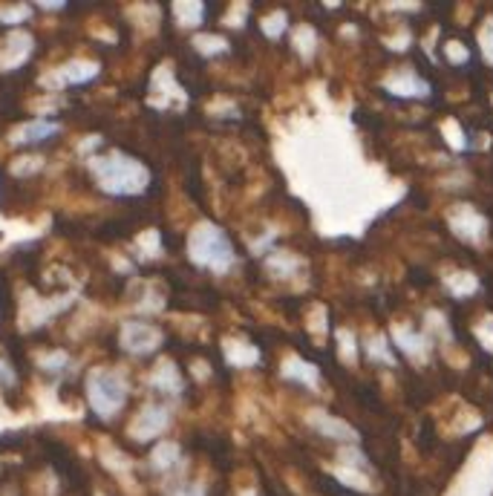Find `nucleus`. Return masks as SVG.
Wrapping results in <instances>:
<instances>
[{
    "label": "nucleus",
    "mask_w": 493,
    "mask_h": 496,
    "mask_svg": "<svg viewBox=\"0 0 493 496\" xmlns=\"http://www.w3.org/2000/svg\"><path fill=\"white\" fill-rule=\"evenodd\" d=\"M159 344V335L148 327H141V323H127L124 327V347L141 355V352H150L153 347Z\"/></svg>",
    "instance_id": "5"
},
{
    "label": "nucleus",
    "mask_w": 493,
    "mask_h": 496,
    "mask_svg": "<svg viewBox=\"0 0 493 496\" xmlns=\"http://www.w3.org/2000/svg\"><path fill=\"white\" fill-rule=\"evenodd\" d=\"M87 398H90L92 410L107 418V415L119 413V407L124 405L127 386H124L119 372H113V369H92L90 381H87Z\"/></svg>",
    "instance_id": "3"
},
{
    "label": "nucleus",
    "mask_w": 493,
    "mask_h": 496,
    "mask_svg": "<svg viewBox=\"0 0 493 496\" xmlns=\"http://www.w3.org/2000/svg\"><path fill=\"white\" fill-rule=\"evenodd\" d=\"M58 130H61V128H58L55 121L35 119V121H29V124H24V128L14 130L12 142H14V145H38V142H46V138L58 136Z\"/></svg>",
    "instance_id": "4"
},
{
    "label": "nucleus",
    "mask_w": 493,
    "mask_h": 496,
    "mask_svg": "<svg viewBox=\"0 0 493 496\" xmlns=\"http://www.w3.org/2000/svg\"><path fill=\"white\" fill-rule=\"evenodd\" d=\"M95 182L102 185L107 194L127 196L139 194L148 185V170L141 167L136 159L124 157V153H110V157H99L90 162Z\"/></svg>",
    "instance_id": "1"
},
{
    "label": "nucleus",
    "mask_w": 493,
    "mask_h": 496,
    "mask_svg": "<svg viewBox=\"0 0 493 496\" xmlns=\"http://www.w3.org/2000/svg\"><path fill=\"white\" fill-rule=\"evenodd\" d=\"M190 257H194L199 266H208L217 272H226L228 266H234L231 240L214 225H202L194 234V240H190Z\"/></svg>",
    "instance_id": "2"
},
{
    "label": "nucleus",
    "mask_w": 493,
    "mask_h": 496,
    "mask_svg": "<svg viewBox=\"0 0 493 496\" xmlns=\"http://www.w3.org/2000/svg\"><path fill=\"white\" fill-rule=\"evenodd\" d=\"M95 72H99V67L90 64V61H72V64H67L58 72V79H61V84H84Z\"/></svg>",
    "instance_id": "6"
},
{
    "label": "nucleus",
    "mask_w": 493,
    "mask_h": 496,
    "mask_svg": "<svg viewBox=\"0 0 493 496\" xmlns=\"http://www.w3.org/2000/svg\"><path fill=\"white\" fill-rule=\"evenodd\" d=\"M0 381H4V384H12V381H14L9 364H4V361H0Z\"/></svg>",
    "instance_id": "7"
}]
</instances>
